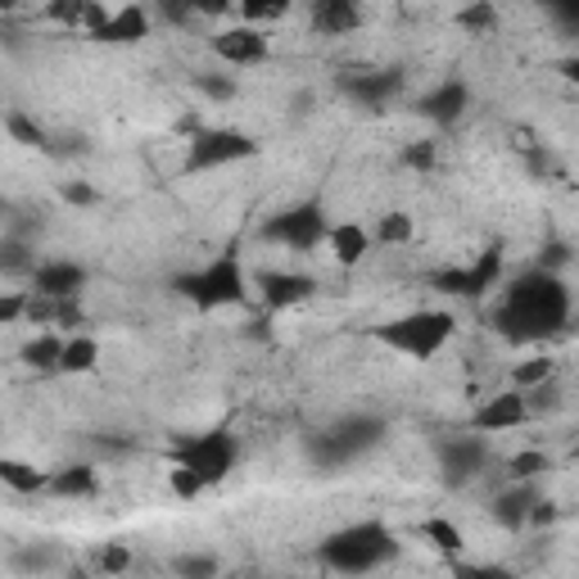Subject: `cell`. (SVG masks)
I'll list each match as a JSON object with an SVG mask.
<instances>
[{
    "label": "cell",
    "instance_id": "1",
    "mask_svg": "<svg viewBox=\"0 0 579 579\" xmlns=\"http://www.w3.org/2000/svg\"><path fill=\"white\" fill-rule=\"evenodd\" d=\"M570 285L561 272L530 267L507 281L489 322L507 344H544L570 331Z\"/></svg>",
    "mask_w": 579,
    "mask_h": 579
},
{
    "label": "cell",
    "instance_id": "2",
    "mask_svg": "<svg viewBox=\"0 0 579 579\" xmlns=\"http://www.w3.org/2000/svg\"><path fill=\"white\" fill-rule=\"evenodd\" d=\"M389 435V421L376 417V413H349V417H339L331 421L326 430H313L308 435V461L322 471V476H339L344 467H354L358 457L376 453Z\"/></svg>",
    "mask_w": 579,
    "mask_h": 579
},
{
    "label": "cell",
    "instance_id": "3",
    "mask_svg": "<svg viewBox=\"0 0 579 579\" xmlns=\"http://www.w3.org/2000/svg\"><path fill=\"white\" fill-rule=\"evenodd\" d=\"M398 557V539L385 520H358V526H344L335 535L322 539L317 561L335 575H372L380 566H389Z\"/></svg>",
    "mask_w": 579,
    "mask_h": 579
},
{
    "label": "cell",
    "instance_id": "4",
    "mask_svg": "<svg viewBox=\"0 0 579 579\" xmlns=\"http://www.w3.org/2000/svg\"><path fill=\"white\" fill-rule=\"evenodd\" d=\"M376 344H385V349L394 354H408L417 363H430L448 349V339L457 335V317L448 308H413L403 317H389L380 326L367 331Z\"/></svg>",
    "mask_w": 579,
    "mask_h": 579
},
{
    "label": "cell",
    "instance_id": "5",
    "mask_svg": "<svg viewBox=\"0 0 579 579\" xmlns=\"http://www.w3.org/2000/svg\"><path fill=\"white\" fill-rule=\"evenodd\" d=\"M172 295H182L186 304H195L200 313H217V308H241L250 299V272L236 254H217L213 263L172 276Z\"/></svg>",
    "mask_w": 579,
    "mask_h": 579
},
{
    "label": "cell",
    "instance_id": "6",
    "mask_svg": "<svg viewBox=\"0 0 579 579\" xmlns=\"http://www.w3.org/2000/svg\"><path fill=\"white\" fill-rule=\"evenodd\" d=\"M172 461L186 471H195L204 480V489H217L241 461V439L231 430H204V435H191V439H177L172 444Z\"/></svg>",
    "mask_w": 579,
    "mask_h": 579
},
{
    "label": "cell",
    "instance_id": "7",
    "mask_svg": "<svg viewBox=\"0 0 579 579\" xmlns=\"http://www.w3.org/2000/svg\"><path fill=\"white\" fill-rule=\"evenodd\" d=\"M245 159H258V136H250L241 128H195L186 141L182 172L186 177H204V172L245 163Z\"/></svg>",
    "mask_w": 579,
    "mask_h": 579
},
{
    "label": "cell",
    "instance_id": "8",
    "mask_svg": "<svg viewBox=\"0 0 579 579\" xmlns=\"http://www.w3.org/2000/svg\"><path fill=\"white\" fill-rule=\"evenodd\" d=\"M326 226H331V222H326V204H322V200H304V204H290V209L272 213V217L263 222L258 236H263L267 245L308 254V250H317V245L326 241Z\"/></svg>",
    "mask_w": 579,
    "mask_h": 579
},
{
    "label": "cell",
    "instance_id": "9",
    "mask_svg": "<svg viewBox=\"0 0 579 579\" xmlns=\"http://www.w3.org/2000/svg\"><path fill=\"white\" fill-rule=\"evenodd\" d=\"M435 457H439V480L444 489H467L471 480L485 476L489 467V439L480 430H467V435H448L435 444Z\"/></svg>",
    "mask_w": 579,
    "mask_h": 579
},
{
    "label": "cell",
    "instance_id": "10",
    "mask_svg": "<svg viewBox=\"0 0 579 579\" xmlns=\"http://www.w3.org/2000/svg\"><path fill=\"white\" fill-rule=\"evenodd\" d=\"M403 82H408L403 69H354V73H344L335 87L349 104H358L367 113H380L403 95Z\"/></svg>",
    "mask_w": 579,
    "mask_h": 579
},
{
    "label": "cell",
    "instance_id": "11",
    "mask_svg": "<svg viewBox=\"0 0 579 579\" xmlns=\"http://www.w3.org/2000/svg\"><path fill=\"white\" fill-rule=\"evenodd\" d=\"M254 295L267 313H290V308H299L317 295V276L308 272H285V267H263L254 272Z\"/></svg>",
    "mask_w": 579,
    "mask_h": 579
},
{
    "label": "cell",
    "instance_id": "12",
    "mask_svg": "<svg viewBox=\"0 0 579 579\" xmlns=\"http://www.w3.org/2000/svg\"><path fill=\"white\" fill-rule=\"evenodd\" d=\"M471 100H476V95H471L467 82H461V78H444L435 91H426V95L417 100V113H421L426 123H435L439 132H448V128H457V123L471 113Z\"/></svg>",
    "mask_w": 579,
    "mask_h": 579
},
{
    "label": "cell",
    "instance_id": "13",
    "mask_svg": "<svg viewBox=\"0 0 579 579\" xmlns=\"http://www.w3.org/2000/svg\"><path fill=\"white\" fill-rule=\"evenodd\" d=\"M209 45H213V54H217L226 69H258V64H267V54H272V41H267L254 23L226 28V32H217Z\"/></svg>",
    "mask_w": 579,
    "mask_h": 579
},
{
    "label": "cell",
    "instance_id": "14",
    "mask_svg": "<svg viewBox=\"0 0 579 579\" xmlns=\"http://www.w3.org/2000/svg\"><path fill=\"white\" fill-rule=\"evenodd\" d=\"M87 281H91V272L78 258H37V267L28 276V290L50 295V299H73V295L87 290Z\"/></svg>",
    "mask_w": 579,
    "mask_h": 579
},
{
    "label": "cell",
    "instance_id": "15",
    "mask_svg": "<svg viewBox=\"0 0 579 579\" xmlns=\"http://www.w3.org/2000/svg\"><path fill=\"white\" fill-rule=\"evenodd\" d=\"M526 421H535L530 408H526V394H520V389H502V394L485 398L480 408L471 413V426H467V430H480V435H507V430H520Z\"/></svg>",
    "mask_w": 579,
    "mask_h": 579
},
{
    "label": "cell",
    "instance_id": "16",
    "mask_svg": "<svg viewBox=\"0 0 579 579\" xmlns=\"http://www.w3.org/2000/svg\"><path fill=\"white\" fill-rule=\"evenodd\" d=\"M150 28H154L150 10L136 6V0H128V6H119V10H113V14L91 32V41H100V45H141V41L150 37Z\"/></svg>",
    "mask_w": 579,
    "mask_h": 579
},
{
    "label": "cell",
    "instance_id": "17",
    "mask_svg": "<svg viewBox=\"0 0 579 579\" xmlns=\"http://www.w3.org/2000/svg\"><path fill=\"white\" fill-rule=\"evenodd\" d=\"M535 498H539V480H507V489L489 498L494 526H502V530H511V535H516V530H526Z\"/></svg>",
    "mask_w": 579,
    "mask_h": 579
},
{
    "label": "cell",
    "instance_id": "18",
    "mask_svg": "<svg viewBox=\"0 0 579 579\" xmlns=\"http://www.w3.org/2000/svg\"><path fill=\"white\" fill-rule=\"evenodd\" d=\"M322 245L331 250V258H335L344 272H349V267H363V258L372 254V231H367L363 222H331Z\"/></svg>",
    "mask_w": 579,
    "mask_h": 579
},
{
    "label": "cell",
    "instance_id": "19",
    "mask_svg": "<svg viewBox=\"0 0 579 579\" xmlns=\"http://www.w3.org/2000/svg\"><path fill=\"white\" fill-rule=\"evenodd\" d=\"M45 19L60 23V28H82L87 37L109 19V10L100 6V0H45Z\"/></svg>",
    "mask_w": 579,
    "mask_h": 579
},
{
    "label": "cell",
    "instance_id": "20",
    "mask_svg": "<svg viewBox=\"0 0 579 579\" xmlns=\"http://www.w3.org/2000/svg\"><path fill=\"white\" fill-rule=\"evenodd\" d=\"M502 267H507L502 245H498V241H494V245H485V250H480V258L467 267V295H461V299H485L489 290H498V285H502Z\"/></svg>",
    "mask_w": 579,
    "mask_h": 579
},
{
    "label": "cell",
    "instance_id": "21",
    "mask_svg": "<svg viewBox=\"0 0 579 579\" xmlns=\"http://www.w3.org/2000/svg\"><path fill=\"white\" fill-rule=\"evenodd\" d=\"M45 494L50 498H95L100 494V476L95 467H87V461H73V467H60V471H50L45 480Z\"/></svg>",
    "mask_w": 579,
    "mask_h": 579
},
{
    "label": "cell",
    "instance_id": "22",
    "mask_svg": "<svg viewBox=\"0 0 579 579\" xmlns=\"http://www.w3.org/2000/svg\"><path fill=\"white\" fill-rule=\"evenodd\" d=\"M45 480H50V471L32 467V461H23V457H0V485H6L10 494H19V498H41V494H45Z\"/></svg>",
    "mask_w": 579,
    "mask_h": 579
},
{
    "label": "cell",
    "instance_id": "23",
    "mask_svg": "<svg viewBox=\"0 0 579 579\" xmlns=\"http://www.w3.org/2000/svg\"><path fill=\"white\" fill-rule=\"evenodd\" d=\"M100 367V339L87 331L64 335V349H60V372L64 376H91Z\"/></svg>",
    "mask_w": 579,
    "mask_h": 579
},
{
    "label": "cell",
    "instance_id": "24",
    "mask_svg": "<svg viewBox=\"0 0 579 579\" xmlns=\"http://www.w3.org/2000/svg\"><path fill=\"white\" fill-rule=\"evenodd\" d=\"M37 267V245L23 236H0V281H28Z\"/></svg>",
    "mask_w": 579,
    "mask_h": 579
},
{
    "label": "cell",
    "instance_id": "25",
    "mask_svg": "<svg viewBox=\"0 0 579 579\" xmlns=\"http://www.w3.org/2000/svg\"><path fill=\"white\" fill-rule=\"evenodd\" d=\"M60 349H64V335L60 331H37L19 349V363L28 372H60Z\"/></svg>",
    "mask_w": 579,
    "mask_h": 579
},
{
    "label": "cell",
    "instance_id": "26",
    "mask_svg": "<svg viewBox=\"0 0 579 579\" xmlns=\"http://www.w3.org/2000/svg\"><path fill=\"white\" fill-rule=\"evenodd\" d=\"M308 19L317 37H349L363 28V6H322V10H308Z\"/></svg>",
    "mask_w": 579,
    "mask_h": 579
},
{
    "label": "cell",
    "instance_id": "27",
    "mask_svg": "<svg viewBox=\"0 0 579 579\" xmlns=\"http://www.w3.org/2000/svg\"><path fill=\"white\" fill-rule=\"evenodd\" d=\"M421 539H426L435 552H444V557H461V552H467V539H461V530L453 526L448 516H430V520H421Z\"/></svg>",
    "mask_w": 579,
    "mask_h": 579
},
{
    "label": "cell",
    "instance_id": "28",
    "mask_svg": "<svg viewBox=\"0 0 579 579\" xmlns=\"http://www.w3.org/2000/svg\"><path fill=\"white\" fill-rule=\"evenodd\" d=\"M6 132H10V141L23 145V150H41V154L50 150V132L32 119V113H23V109H10V113H6Z\"/></svg>",
    "mask_w": 579,
    "mask_h": 579
},
{
    "label": "cell",
    "instance_id": "29",
    "mask_svg": "<svg viewBox=\"0 0 579 579\" xmlns=\"http://www.w3.org/2000/svg\"><path fill=\"white\" fill-rule=\"evenodd\" d=\"M413 236H417V222H413V213L394 209V213H385V217L376 222V231H372V245H408Z\"/></svg>",
    "mask_w": 579,
    "mask_h": 579
},
{
    "label": "cell",
    "instance_id": "30",
    "mask_svg": "<svg viewBox=\"0 0 579 579\" xmlns=\"http://www.w3.org/2000/svg\"><path fill=\"white\" fill-rule=\"evenodd\" d=\"M552 471V457L544 448H520L507 457V480H544Z\"/></svg>",
    "mask_w": 579,
    "mask_h": 579
},
{
    "label": "cell",
    "instance_id": "31",
    "mask_svg": "<svg viewBox=\"0 0 579 579\" xmlns=\"http://www.w3.org/2000/svg\"><path fill=\"white\" fill-rule=\"evenodd\" d=\"M453 23L461 32H471V37H489L498 28V10H494V0H471V6H461L453 14Z\"/></svg>",
    "mask_w": 579,
    "mask_h": 579
},
{
    "label": "cell",
    "instance_id": "32",
    "mask_svg": "<svg viewBox=\"0 0 579 579\" xmlns=\"http://www.w3.org/2000/svg\"><path fill=\"white\" fill-rule=\"evenodd\" d=\"M526 394V408H530V417H552L557 408H561V385H557V376H548V380H539V385H530V389H520Z\"/></svg>",
    "mask_w": 579,
    "mask_h": 579
},
{
    "label": "cell",
    "instance_id": "33",
    "mask_svg": "<svg viewBox=\"0 0 579 579\" xmlns=\"http://www.w3.org/2000/svg\"><path fill=\"white\" fill-rule=\"evenodd\" d=\"M195 91L209 100V104H231V100H236L241 95V82L236 78H231V73H195Z\"/></svg>",
    "mask_w": 579,
    "mask_h": 579
},
{
    "label": "cell",
    "instance_id": "34",
    "mask_svg": "<svg viewBox=\"0 0 579 579\" xmlns=\"http://www.w3.org/2000/svg\"><path fill=\"white\" fill-rule=\"evenodd\" d=\"M10 566H14V570H28V575H37V570L60 566V552H54L50 544H23V548H14Z\"/></svg>",
    "mask_w": 579,
    "mask_h": 579
},
{
    "label": "cell",
    "instance_id": "35",
    "mask_svg": "<svg viewBox=\"0 0 579 579\" xmlns=\"http://www.w3.org/2000/svg\"><path fill=\"white\" fill-rule=\"evenodd\" d=\"M290 6L295 0H236V10L245 14V23H276V19H285L290 14Z\"/></svg>",
    "mask_w": 579,
    "mask_h": 579
},
{
    "label": "cell",
    "instance_id": "36",
    "mask_svg": "<svg viewBox=\"0 0 579 579\" xmlns=\"http://www.w3.org/2000/svg\"><path fill=\"white\" fill-rule=\"evenodd\" d=\"M172 570H177L182 579H213L222 570V561L209 557V552H182V557H172Z\"/></svg>",
    "mask_w": 579,
    "mask_h": 579
},
{
    "label": "cell",
    "instance_id": "37",
    "mask_svg": "<svg viewBox=\"0 0 579 579\" xmlns=\"http://www.w3.org/2000/svg\"><path fill=\"white\" fill-rule=\"evenodd\" d=\"M548 376H557V363H552L548 354H539V358H530V363L511 367V389H530V385H539V380H548Z\"/></svg>",
    "mask_w": 579,
    "mask_h": 579
},
{
    "label": "cell",
    "instance_id": "38",
    "mask_svg": "<svg viewBox=\"0 0 579 579\" xmlns=\"http://www.w3.org/2000/svg\"><path fill=\"white\" fill-rule=\"evenodd\" d=\"M82 326H87L82 295H73V299H54V331H60V335H73V331H82Z\"/></svg>",
    "mask_w": 579,
    "mask_h": 579
},
{
    "label": "cell",
    "instance_id": "39",
    "mask_svg": "<svg viewBox=\"0 0 579 579\" xmlns=\"http://www.w3.org/2000/svg\"><path fill=\"white\" fill-rule=\"evenodd\" d=\"M426 285L435 290V295H453V299H461V295H467V267H439V272L426 276Z\"/></svg>",
    "mask_w": 579,
    "mask_h": 579
},
{
    "label": "cell",
    "instance_id": "40",
    "mask_svg": "<svg viewBox=\"0 0 579 579\" xmlns=\"http://www.w3.org/2000/svg\"><path fill=\"white\" fill-rule=\"evenodd\" d=\"M167 489H172V498L195 502V498L204 494V480H200L195 471H186V467H177V461H172V467H167Z\"/></svg>",
    "mask_w": 579,
    "mask_h": 579
},
{
    "label": "cell",
    "instance_id": "41",
    "mask_svg": "<svg viewBox=\"0 0 579 579\" xmlns=\"http://www.w3.org/2000/svg\"><path fill=\"white\" fill-rule=\"evenodd\" d=\"M95 570L100 575H128L132 570V548L128 544H104L95 552Z\"/></svg>",
    "mask_w": 579,
    "mask_h": 579
},
{
    "label": "cell",
    "instance_id": "42",
    "mask_svg": "<svg viewBox=\"0 0 579 579\" xmlns=\"http://www.w3.org/2000/svg\"><path fill=\"white\" fill-rule=\"evenodd\" d=\"M23 322L37 326V331H54V299H50V295H37V290H28Z\"/></svg>",
    "mask_w": 579,
    "mask_h": 579
},
{
    "label": "cell",
    "instance_id": "43",
    "mask_svg": "<svg viewBox=\"0 0 579 579\" xmlns=\"http://www.w3.org/2000/svg\"><path fill=\"white\" fill-rule=\"evenodd\" d=\"M403 167L435 172V167H439V145H435V141H413L408 150H403Z\"/></svg>",
    "mask_w": 579,
    "mask_h": 579
},
{
    "label": "cell",
    "instance_id": "44",
    "mask_svg": "<svg viewBox=\"0 0 579 579\" xmlns=\"http://www.w3.org/2000/svg\"><path fill=\"white\" fill-rule=\"evenodd\" d=\"M570 258H575V250H570V241H548V245L539 250V263H535V267H544V272H561V276H566V267H570Z\"/></svg>",
    "mask_w": 579,
    "mask_h": 579
},
{
    "label": "cell",
    "instance_id": "45",
    "mask_svg": "<svg viewBox=\"0 0 579 579\" xmlns=\"http://www.w3.org/2000/svg\"><path fill=\"white\" fill-rule=\"evenodd\" d=\"M28 308V290H0V326H19Z\"/></svg>",
    "mask_w": 579,
    "mask_h": 579
},
{
    "label": "cell",
    "instance_id": "46",
    "mask_svg": "<svg viewBox=\"0 0 579 579\" xmlns=\"http://www.w3.org/2000/svg\"><path fill=\"white\" fill-rule=\"evenodd\" d=\"M60 200L73 204V209H91V204H100V191H95L91 182H64V186H60Z\"/></svg>",
    "mask_w": 579,
    "mask_h": 579
},
{
    "label": "cell",
    "instance_id": "47",
    "mask_svg": "<svg viewBox=\"0 0 579 579\" xmlns=\"http://www.w3.org/2000/svg\"><path fill=\"white\" fill-rule=\"evenodd\" d=\"M159 14H163V23H172V28H186V23L195 19V0H159Z\"/></svg>",
    "mask_w": 579,
    "mask_h": 579
},
{
    "label": "cell",
    "instance_id": "48",
    "mask_svg": "<svg viewBox=\"0 0 579 579\" xmlns=\"http://www.w3.org/2000/svg\"><path fill=\"white\" fill-rule=\"evenodd\" d=\"M535 6H544L548 14H557L566 28H575V23H579V0H535Z\"/></svg>",
    "mask_w": 579,
    "mask_h": 579
},
{
    "label": "cell",
    "instance_id": "49",
    "mask_svg": "<svg viewBox=\"0 0 579 579\" xmlns=\"http://www.w3.org/2000/svg\"><path fill=\"white\" fill-rule=\"evenodd\" d=\"M552 520H557V502L552 498H535V507H530V520H526V526H535V530H544V526H552Z\"/></svg>",
    "mask_w": 579,
    "mask_h": 579
},
{
    "label": "cell",
    "instance_id": "50",
    "mask_svg": "<svg viewBox=\"0 0 579 579\" xmlns=\"http://www.w3.org/2000/svg\"><path fill=\"white\" fill-rule=\"evenodd\" d=\"M236 14V0H195V19H226Z\"/></svg>",
    "mask_w": 579,
    "mask_h": 579
},
{
    "label": "cell",
    "instance_id": "51",
    "mask_svg": "<svg viewBox=\"0 0 579 579\" xmlns=\"http://www.w3.org/2000/svg\"><path fill=\"white\" fill-rule=\"evenodd\" d=\"M313 104H317V95H313V91H299V95H295V100H290L285 109H290V113H295V119H308V113H313Z\"/></svg>",
    "mask_w": 579,
    "mask_h": 579
},
{
    "label": "cell",
    "instance_id": "52",
    "mask_svg": "<svg viewBox=\"0 0 579 579\" xmlns=\"http://www.w3.org/2000/svg\"><path fill=\"white\" fill-rule=\"evenodd\" d=\"M322 6H363V0H308V10H322Z\"/></svg>",
    "mask_w": 579,
    "mask_h": 579
},
{
    "label": "cell",
    "instance_id": "53",
    "mask_svg": "<svg viewBox=\"0 0 579 579\" xmlns=\"http://www.w3.org/2000/svg\"><path fill=\"white\" fill-rule=\"evenodd\" d=\"M19 6H23V0H0V14H14Z\"/></svg>",
    "mask_w": 579,
    "mask_h": 579
},
{
    "label": "cell",
    "instance_id": "54",
    "mask_svg": "<svg viewBox=\"0 0 579 579\" xmlns=\"http://www.w3.org/2000/svg\"><path fill=\"white\" fill-rule=\"evenodd\" d=\"M10 213H14V204H10V200H0V217H10Z\"/></svg>",
    "mask_w": 579,
    "mask_h": 579
}]
</instances>
